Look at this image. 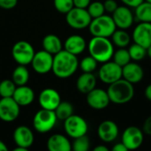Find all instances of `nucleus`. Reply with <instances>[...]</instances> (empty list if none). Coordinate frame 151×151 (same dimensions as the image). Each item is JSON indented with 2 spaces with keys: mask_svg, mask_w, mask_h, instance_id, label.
I'll list each match as a JSON object with an SVG mask.
<instances>
[{
  "mask_svg": "<svg viewBox=\"0 0 151 151\" xmlns=\"http://www.w3.org/2000/svg\"><path fill=\"white\" fill-rule=\"evenodd\" d=\"M79 67V61L76 55L65 50H62L53 58L52 73L59 79H67L73 76Z\"/></svg>",
  "mask_w": 151,
  "mask_h": 151,
  "instance_id": "obj_1",
  "label": "nucleus"
},
{
  "mask_svg": "<svg viewBox=\"0 0 151 151\" xmlns=\"http://www.w3.org/2000/svg\"><path fill=\"white\" fill-rule=\"evenodd\" d=\"M88 50L89 55L102 64L110 61L115 51L113 42L109 38L102 36H93L88 42Z\"/></svg>",
  "mask_w": 151,
  "mask_h": 151,
  "instance_id": "obj_2",
  "label": "nucleus"
},
{
  "mask_svg": "<svg viewBox=\"0 0 151 151\" xmlns=\"http://www.w3.org/2000/svg\"><path fill=\"white\" fill-rule=\"evenodd\" d=\"M107 93L111 103L115 104H125L129 103L134 96V84L121 78L109 85Z\"/></svg>",
  "mask_w": 151,
  "mask_h": 151,
  "instance_id": "obj_3",
  "label": "nucleus"
},
{
  "mask_svg": "<svg viewBox=\"0 0 151 151\" xmlns=\"http://www.w3.org/2000/svg\"><path fill=\"white\" fill-rule=\"evenodd\" d=\"M88 29L93 36L109 38L117 29V26L111 16L104 14L100 17L92 19Z\"/></svg>",
  "mask_w": 151,
  "mask_h": 151,
  "instance_id": "obj_4",
  "label": "nucleus"
},
{
  "mask_svg": "<svg viewBox=\"0 0 151 151\" xmlns=\"http://www.w3.org/2000/svg\"><path fill=\"white\" fill-rule=\"evenodd\" d=\"M58 120L55 111L42 108L34 116L33 127L36 132L40 134H46L55 127Z\"/></svg>",
  "mask_w": 151,
  "mask_h": 151,
  "instance_id": "obj_5",
  "label": "nucleus"
},
{
  "mask_svg": "<svg viewBox=\"0 0 151 151\" xmlns=\"http://www.w3.org/2000/svg\"><path fill=\"white\" fill-rule=\"evenodd\" d=\"M65 20L73 29H84L89 27L92 17L87 9L73 7L65 14Z\"/></svg>",
  "mask_w": 151,
  "mask_h": 151,
  "instance_id": "obj_6",
  "label": "nucleus"
},
{
  "mask_svg": "<svg viewBox=\"0 0 151 151\" xmlns=\"http://www.w3.org/2000/svg\"><path fill=\"white\" fill-rule=\"evenodd\" d=\"M35 54L33 45L27 41H19L12 46V56L18 65H30Z\"/></svg>",
  "mask_w": 151,
  "mask_h": 151,
  "instance_id": "obj_7",
  "label": "nucleus"
},
{
  "mask_svg": "<svg viewBox=\"0 0 151 151\" xmlns=\"http://www.w3.org/2000/svg\"><path fill=\"white\" fill-rule=\"evenodd\" d=\"M64 129L69 137L75 139L87 134L88 126L82 117L73 114L64 121Z\"/></svg>",
  "mask_w": 151,
  "mask_h": 151,
  "instance_id": "obj_8",
  "label": "nucleus"
},
{
  "mask_svg": "<svg viewBox=\"0 0 151 151\" xmlns=\"http://www.w3.org/2000/svg\"><path fill=\"white\" fill-rule=\"evenodd\" d=\"M53 58L54 55L49 53L44 50H42L35 52L30 65L36 73L46 74L52 71Z\"/></svg>",
  "mask_w": 151,
  "mask_h": 151,
  "instance_id": "obj_9",
  "label": "nucleus"
},
{
  "mask_svg": "<svg viewBox=\"0 0 151 151\" xmlns=\"http://www.w3.org/2000/svg\"><path fill=\"white\" fill-rule=\"evenodd\" d=\"M98 76L102 82L110 85L122 78V67L113 60L107 61L100 67Z\"/></svg>",
  "mask_w": 151,
  "mask_h": 151,
  "instance_id": "obj_10",
  "label": "nucleus"
},
{
  "mask_svg": "<svg viewBox=\"0 0 151 151\" xmlns=\"http://www.w3.org/2000/svg\"><path fill=\"white\" fill-rule=\"evenodd\" d=\"M20 113V106L13 97H1L0 99V119L4 122L16 120Z\"/></svg>",
  "mask_w": 151,
  "mask_h": 151,
  "instance_id": "obj_11",
  "label": "nucleus"
},
{
  "mask_svg": "<svg viewBox=\"0 0 151 151\" xmlns=\"http://www.w3.org/2000/svg\"><path fill=\"white\" fill-rule=\"evenodd\" d=\"M144 141V133L142 129L131 126L125 129L122 134V142L128 150H134L139 149Z\"/></svg>",
  "mask_w": 151,
  "mask_h": 151,
  "instance_id": "obj_12",
  "label": "nucleus"
},
{
  "mask_svg": "<svg viewBox=\"0 0 151 151\" xmlns=\"http://www.w3.org/2000/svg\"><path fill=\"white\" fill-rule=\"evenodd\" d=\"M86 101L90 108L96 111L105 109L111 103L107 90L105 91L102 88H95L87 94Z\"/></svg>",
  "mask_w": 151,
  "mask_h": 151,
  "instance_id": "obj_13",
  "label": "nucleus"
},
{
  "mask_svg": "<svg viewBox=\"0 0 151 151\" xmlns=\"http://www.w3.org/2000/svg\"><path fill=\"white\" fill-rule=\"evenodd\" d=\"M112 19L119 29H128L132 27L134 21V16L130 7L127 5L118 6L115 12L112 13Z\"/></svg>",
  "mask_w": 151,
  "mask_h": 151,
  "instance_id": "obj_14",
  "label": "nucleus"
},
{
  "mask_svg": "<svg viewBox=\"0 0 151 151\" xmlns=\"http://www.w3.org/2000/svg\"><path fill=\"white\" fill-rule=\"evenodd\" d=\"M60 102L61 96L59 93L52 88H44L38 96V103L41 108L50 111H55Z\"/></svg>",
  "mask_w": 151,
  "mask_h": 151,
  "instance_id": "obj_15",
  "label": "nucleus"
},
{
  "mask_svg": "<svg viewBox=\"0 0 151 151\" xmlns=\"http://www.w3.org/2000/svg\"><path fill=\"white\" fill-rule=\"evenodd\" d=\"M119 127L112 120H104L97 127V135L101 141L109 143L114 142L119 136Z\"/></svg>",
  "mask_w": 151,
  "mask_h": 151,
  "instance_id": "obj_16",
  "label": "nucleus"
},
{
  "mask_svg": "<svg viewBox=\"0 0 151 151\" xmlns=\"http://www.w3.org/2000/svg\"><path fill=\"white\" fill-rule=\"evenodd\" d=\"M132 38L135 43H138L147 49L151 45V23L140 22L134 27Z\"/></svg>",
  "mask_w": 151,
  "mask_h": 151,
  "instance_id": "obj_17",
  "label": "nucleus"
},
{
  "mask_svg": "<svg viewBox=\"0 0 151 151\" xmlns=\"http://www.w3.org/2000/svg\"><path fill=\"white\" fill-rule=\"evenodd\" d=\"M13 141L17 146L28 150L35 141L34 133L29 127L26 126H19L16 127L13 132Z\"/></svg>",
  "mask_w": 151,
  "mask_h": 151,
  "instance_id": "obj_18",
  "label": "nucleus"
},
{
  "mask_svg": "<svg viewBox=\"0 0 151 151\" xmlns=\"http://www.w3.org/2000/svg\"><path fill=\"white\" fill-rule=\"evenodd\" d=\"M144 77V71L137 62H129L122 67V78L132 84L139 83Z\"/></svg>",
  "mask_w": 151,
  "mask_h": 151,
  "instance_id": "obj_19",
  "label": "nucleus"
},
{
  "mask_svg": "<svg viewBox=\"0 0 151 151\" xmlns=\"http://www.w3.org/2000/svg\"><path fill=\"white\" fill-rule=\"evenodd\" d=\"M87 48V42L83 36L80 35H72L66 38L64 42V50L73 54L80 55Z\"/></svg>",
  "mask_w": 151,
  "mask_h": 151,
  "instance_id": "obj_20",
  "label": "nucleus"
},
{
  "mask_svg": "<svg viewBox=\"0 0 151 151\" xmlns=\"http://www.w3.org/2000/svg\"><path fill=\"white\" fill-rule=\"evenodd\" d=\"M12 97L20 107L27 106L35 100V91L27 85L17 86Z\"/></svg>",
  "mask_w": 151,
  "mask_h": 151,
  "instance_id": "obj_21",
  "label": "nucleus"
},
{
  "mask_svg": "<svg viewBox=\"0 0 151 151\" xmlns=\"http://www.w3.org/2000/svg\"><path fill=\"white\" fill-rule=\"evenodd\" d=\"M47 149L50 151H71L72 143L65 135L55 134L48 139Z\"/></svg>",
  "mask_w": 151,
  "mask_h": 151,
  "instance_id": "obj_22",
  "label": "nucleus"
},
{
  "mask_svg": "<svg viewBox=\"0 0 151 151\" xmlns=\"http://www.w3.org/2000/svg\"><path fill=\"white\" fill-rule=\"evenodd\" d=\"M96 86V78L92 73H83L81 74L76 81V88L78 91L82 94H88Z\"/></svg>",
  "mask_w": 151,
  "mask_h": 151,
  "instance_id": "obj_23",
  "label": "nucleus"
},
{
  "mask_svg": "<svg viewBox=\"0 0 151 151\" xmlns=\"http://www.w3.org/2000/svg\"><path fill=\"white\" fill-rule=\"evenodd\" d=\"M42 45L44 50L48 51L52 55H56L57 53L61 51L64 47V44L62 43L60 38L53 34L45 35L42 39Z\"/></svg>",
  "mask_w": 151,
  "mask_h": 151,
  "instance_id": "obj_24",
  "label": "nucleus"
},
{
  "mask_svg": "<svg viewBox=\"0 0 151 151\" xmlns=\"http://www.w3.org/2000/svg\"><path fill=\"white\" fill-rule=\"evenodd\" d=\"M29 71L27 68V65H19L12 72V80L16 84V86L27 85L29 81Z\"/></svg>",
  "mask_w": 151,
  "mask_h": 151,
  "instance_id": "obj_25",
  "label": "nucleus"
},
{
  "mask_svg": "<svg viewBox=\"0 0 151 151\" xmlns=\"http://www.w3.org/2000/svg\"><path fill=\"white\" fill-rule=\"evenodd\" d=\"M111 37L113 44L119 48L127 47L130 44L132 38L130 35L126 31V29H116Z\"/></svg>",
  "mask_w": 151,
  "mask_h": 151,
  "instance_id": "obj_26",
  "label": "nucleus"
},
{
  "mask_svg": "<svg viewBox=\"0 0 151 151\" xmlns=\"http://www.w3.org/2000/svg\"><path fill=\"white\" fill-rule=\"evenodd\" d=\"M135 17L140 22L151 23V3L143 1L141 4L134 8Z\"/></svg>",
  "mask_w": 151,
  "mask_h": 151,
  "instance_id": "obj_27",
  "label": "nucleus"
},
{
  "mask_svg": "<svg viewBox=\"0 0 151 151\" xmlns=\"http://www.w3.org/2000/svg\"><path fill=\"white\" fill-rule=\"evenodd\" d=\"M55 113L58 120L65 121L73 114V106L67 101H61L55 110Z\"/></svg>",
  "mask_w": 151,
  "mask_h": 151,
  "instance_id": "obj_28",
  "label": "nucleus"
},
{
  "mask_svg": "<svg viewBox=\"0 0 151 151\" xmlns=\"http://www.w3.org/2000/svg\"><path fill=\"white\" fill-rule=\"evenodd\" d=\"M128 51H129L131 59L135 62L142 61L147 56V49L135 42L129 47Z\"/></svg>",
  "mask_w": 151,
  "mask_h": 151,
  "instance_id": "obj_29",
  "label": "nucleus"
},
{
  "mask_svg": "<svg viewBox=\"0 0 151 151\" xmlns=\"http://www.w3.org/2000/svg\"><path fill=\"white\" fill-rule=\"evenodd\" d=\"M112 58H113V61L117 63L119 65H120L121 67L125 66L127 64H128L132 60L129 51L126 48H119V50L114 51Z\"/></svg>",
  "mask_w": 151,
  "mask_h": 151,
  "instance_id": "obj_30",
  "label": "nucleus"
},
{
  "mask_svg": "<svg viewBox=\"0 0 151 151\" xmlns=\"http://www.w3.org/2000/svg\"><path fill=\"white\" fill-rule=\"evenodd\" d=\"M17 86L12 80H3L0 82V96L12 97Z\"/></svg>",
  "mask_w": 151,
  "mask_h": 151,
  "instance_id": "obj_31",
  "label": "nucleus"
},
{
  "mask_svg": "<svg viewBox=\"0 0 151 151\" xmlns=\"http://www.w3.org/2000/svg\"><path fill=\"white\" fill-rule=\"evenodd\" d=\"M90 148V141L87 134L73 139L72 150L74 151H88Z\"/></svg>",
  "mask_w": 151,
  "mask_h": 151,
  "instance_id": "obj_32",
  "label": "nucleus"
},
{
  "mask_svg": "<svg viewBox=\"0 0 151 151\" xmlns=\"http://www.w3.org/2000/svg\"><path fill=\"white\" fill-rule=\"evenodd\" d=\"M97 64L98 62L89 55L81 59V61L79 63V66L83 73H93L96 69Z\"/></svg>",
  "mask_w": 151,
  "mask_h": 151,
  "instance_id": "obj_33",
  "label": "nucleus"
},
{
  "mask_svg": "<svg viewBox=\"0 0 151 151\" xmlns=\"http://www.w3.org/2000/svg\"><path fill=\"white\" fill-rule=\"evenodd\" d=\"M87 10H88V13L90 14V16L92 17V19L100 17V16L104 15L105 12L104 3H102L100 1L91 2L89 4V5L88 6Z\"/></svg>",
  "mask_w": 151,
  "mask_h": 151,
  "instance_id": "obj_34",
  "label": "nucleus"
},
{
  "mask_svg": "<svg viewBox=\"0 0 151 151\" xmlns=\"http://www.w3.org/2000/svg\"><path fill=\"white\" fill-rule=\"evenodd\" d=\"M55 9L63 14H66L74 7L73 0H53Z\"/></svg>",
  "mask_w": 151,
  "mask_h": 151,
  "instance_id": "obj_35",
  "label": "nucleus"
},
{
  "mask_svg": "<svg viewBox=\"0 0 151 151\" xmlns=\"http://www.w3.org/2000/svg\"><path fill=\"white\" fill-rule=\"evenodd\" d=\"M104 5L105 12L109 13H113L119 6L116 0H105L104 2Z\"/></svg>",
  "mask_w": 151,
  "mask_h": 151,
  "instance_id": "obj_36",
  "label": "nucleus"
},
{
  "mask_svg": "<svg viewBox=\"0 0 151 151\" xmlns=\"http://www.w3.org/2000/svg\"><path fill=\"white\" fill-rule=\"evenodd\" d=\"M18 4V0H0V8L4 10L13 9Z\"/></svg>",
  "mask_w": 151,
  "mask_h": 151,
  "instance_id": "obj_37",
  "label": "nucleus"
},
{
  "mask_svg": "<svg viewBox=\"0 0 151 151\" xmlns=\"http://www.w3.org/2000/svg\"><path fill=\"white\" fill-rule=\"evenodd\" d=\"M142 131L144 134H148V135H151V116L148 117L142 126Z\"/></svg>",
  "mask_w": 151,
  "mask_h": 151,
  "instance_id": "obj_38",
  "label": "nucleus"
},
{
  "mask_svg": "<svg viewBox=\"0 0 151 151\" xmlns=\"http://www.w3.org/2000/svg\"><path fill=\"white\" fill-rule=\"evenodd\" d=\"M125 5L130 7V8H135L139 4H141L145 0H120Z\"/></svg>",
  "mask_w": 151,
  "mask_h": 151,
  "instance_id": "obj_39",
  "label": "nucleus"
},
{
  "mask_svg": "<svg viewBox=\"0 0 151 151\" xmlns=\"http://www.w3.org/2000/svg\"><path fill=\"white\" fill-rule=\"evenodd\" d=\"M90 3H91V0H73L74 7L84 8V9H87Z\"/></svg>",
  "mask_w": 151,
  "mask_h": 151,
  "instance_id": "obj_40",
  "label": "nucleus"
},
{
  "mask_svg": "<svg viewBox=\"0 0 151 151\" xmlns=\"http://www.w3.org/2000/svg\"><path fill=\"white\" fill-rule=\"evenodd\" d=\"M112 151H127V148L125 146V144L123 142H119L117 144H115L112 147Z\"/></svg>",
  "mask_w": 151,
  "mask_h": 151,
  "instance_id": "obj_41",
  "label": "nucleus"
},
{
  "mask_svg": "<svg viewBox=\"0 0 151 151\" xmlns=\"http://www.w3.org/2000/svg\"><path fill=\"white\" fill-rule=\"evenodd\" d=\"M144 95L149 101H151V84L146 87L145 91H144Z\"/></svg>",
  "mask_w": 151,
  "mask_h": 151,
  "instance_id": "obj_42",
  "label": "nucleus"
},
{
  "mask_svg": "<svg viewBox=\"0 0 151 151\" xmlns=\"http://www.w3.org/2000/svg\"><path fill=\"white\" fill-rule=\"evenodd\" d=\"M109 149L104 145H98L96 148H94V151H108Z\"/></svg>",
  "mask_w": 151,
  "mask_h": 151,
  "instance_id": "obj_43",
  "label": "nucleus"
},
{
  "mask_svg": "<svg viewBox=\"0 0 151 151\" xmlns=\"http://www.w3.org/2000/svg\"><path fill=\"white\" fill-rule=\"evenodd\" d=\"M8 150V148L7 146L5 145V143L4 142H2L0 140V151H7Z\"/></svg>",
  "mask_w": 151,
  "mask_h": 151,
  "instance_id": "obj_44",
  "label": "nucleus"
},
{
  "mask_svg": "<svg viewBox=\"0 0 151 151\" xmlns=\"http://www.w3.org/2000/svg\"><path fill=\"white\" fill-rule=\"evenodd\" d=\"M13 150L14 151H27L28 150H26V149H24V148H21V147H19V146H17L15 149H13Z\"/></svg>",
  "mask_w": 151,
  "mask_h": 151,
  "instance_id": "obj_45",
  "label": "nucleus"
},
{
  "mask_svg": "<svg viewBox=\"0 0 151 151\" xmlns=\"http://www.w3.org/2000/svg\"><path fill=\"white\" fill-rule=\"evenodd\" d=\"M147 55L149 56L150 58H151V45H150V46L147 48Z\"/></svg>",
  "mask_w": 151,
  "mask_h": 151,
  "instance_id": "obj_46",
  "label": "nucleus"
},
{
  "mask_svg": "<svg viewBox=\"0 0 151 151\" xmlns=\"http://www.w3.org/2000/svg\"><path fill=\"white\" fill-rule=\"evenodd\" d=\"M145 1H147V2H150V3H151V0H145Z\"/></svg>",
  "mask_w": 151,
  "mask_h": 151,
  "instance_id": "obj_47",
  "label": "nucleus"
}]
</instances>
